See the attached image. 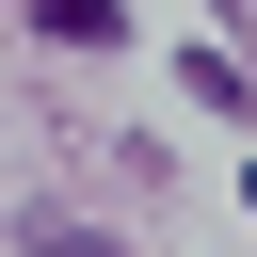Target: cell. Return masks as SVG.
Returning a JSON list of instances; mask_svg holds the SVG:
<instances>
[{
	"label": "cell",
	"instance_id": "1",
	"mask_svg": "<svg viewBox=\"0 0 257 257\" xmlns=\"http://www.w3.org/2000/svg\"><path fill=\"white\" fill-rule=\"evenodd\" d=\"M32 16H48L64 48H112V0H32Z\"/></svg>",
	"mask_w": 257,
	"mask_h": 257
},
{
	"label": "cell",
	"instance_id": "2",
	"mask_svg": "<svg viewBox=\"0 0 257 257\" xmlns=\"http://www.w3.org/2000/svg\"><path fill=\"white\" fill-rule=\"evenodd\" d=\"M241 209H257V177H241Z\"/></svg>",
	"mask_w": 257,
	"mask_h": 257
}]
</instances>
